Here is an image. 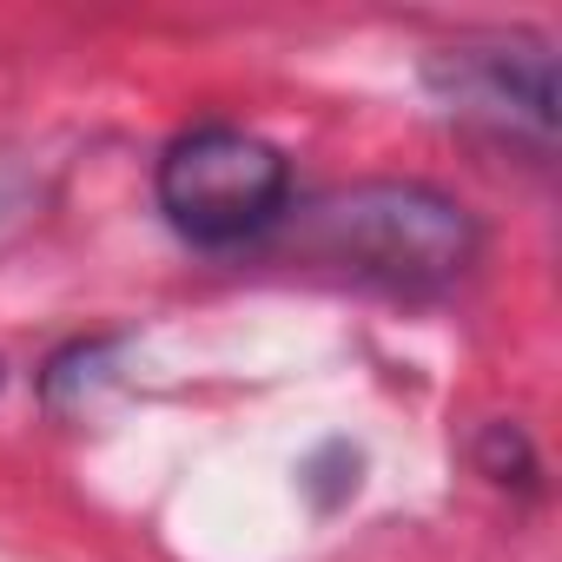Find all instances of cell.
Returning a JSON list of instances; mask_svg holds the SVG:
<instances>
[{"mask_svg":"<svg viewBox=\"0 0 562 562\" xmlns=\"http://www.w3.org/2000/svg\"><path fill=\"white\" fill-rule=\"evenodd\" d=\"M299 225V251L364 278L384 292H450L457 278L476 265V225L457 199L430 192V186H345L312 199L305 212H285Z\"/></svg>","mask_w":562,"mask_h":562,"instance_id":"1","label":"cell"},{"mask_svg":"<svg viewBox=\"0 0 562 562\" xmlns=\"http://www.w3.org/2000/svg\"><path fill=\"white\" fill-rule=\"evenodd\" d=\"M159 212L192 245L265 238L292 212V166L271 139L245 126H192L159 153Z\"/></svg>","mask_w":562,"mask_h":562,"instance_id":"2","label":"cell"},{"mask_svg":"<svg viewBox=\"0 0 562 562\" xmlns=\"http://www.w3.org/2000/svg\"><path fill=\"white\" fill-rule=\"evenodd\" d=\"M443 113L490 126L503 139L549 146L555 133V54L536 41H463L424 67Z\"/></svg>","mask_w":562,"mask_h":562,"instance_id":"3","label":"cell"}]
</instances>
